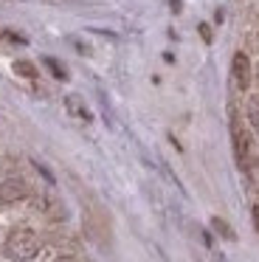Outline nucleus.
<instances>
[{
  "label": "nucleus",
  "instance_id": "20e7f679",
  "mask_svg": "<svg viewBox=\"0 0 259 262\" xmlns=\"http://www.w3.org/2000/svg\"><path fill=\"white\" fill-rule=\"evenodd\" d=\"M231 79L240 91H248L251 85V65H248L245 54H234V62H231Z\"/></svg>",
  "mask_w": 259,
  "mask_h": 262
},
{
  "label": "nucleus",
  "instance_id": "6e6552de",
  "mask_svg": "<svg viewBox=\"0 0 259 262\" xmlns=\"http://www.w3.org/2000/svg\"><path fill=\"white\" fill-rule=\"evenodd\" d=\"M14 71L20 76H28V79H34V76H37V68H34L31 62H23V59H20V62H14Z\"/></svg>",
  "mask_w": 259,
  "mask_h": 262
},
{
  "label": "nucleus",
  "instance_id": "0eeeda50",
  "mask_svg": "<svg viewBox=\"0 0 259 262\" xmlns=\"http://www.w3.org/2000/svg\"><path fill=\"white\" fill-rule=\"evenodd\" d=\"M211 228H217V231H220V237L234 239V231H231V226L223 220V217H211Z\"/></svg>",
  "mask_w": 259,
  "mask_h": 262
},
{
  "label": "nucleus",
  "instance_id": "f257e3e1",
  "mask_svg": "<svg viewBox=\"0 0 259 262\" xmlns=\"http://www.w3.org/2000/svg\"><path fill=\"white\" fill-rule=\"evenodd\" d=\"M39 248H42V239H39L31 228H17V231H11L9 239H6V245H3L6 256L14 259V262L34 259V256L39 254Z\"/></svg>",
  "mask_w": 259,
  "mask_h": 262
},
{
  "label": "nucleus",
  "instance_id": "f8f14e48",
  "mask_svg": "<svg viewBox=\"0 0 259 262\" xmlns=\"http://www.w3.org/2000/svg\"><path fill=\"white\" fill-rule=\"evenodd\" d=\"M200 34H203V40H211V31H208V26H200Z\"/></svg>",
  "mask_w": 259,
  "mask_h": 262
},
{
  "label": "nucleus",
  "instance_id": "423d86ee",
  "mask_svg": "<svg viewBox=\"0 0 259 262\" xmlns=\"http://www.w3.org/2000/svg\"><path fill=\"white\" fill-rule=\"evenodd\" d=\"M65 104L71 107V113L82 116V119H90V113L84 110V104H82V99H79V96H68V99H65Z\"/></svg>",
  "mask_w": 259,
  "mask_h": 262
},
{
  "label": "nucleus",
  "instance_id": "39448f33",
  "mask_svg": "<svg viewBox=\"0 0 259 262\" xmlns=\"http://www.w3.org/2000/svg\"><path fill=\"white\" fill-rule=\"evenodd\" d=\"M242 172H245V178H248V186H251L253 192H259V158L256 155L248 158V164L242 166Z\"/></svg>",
  "mask_w": 259,
  "mask_h": 262
},
{
  "label": "nucleus",
  "instance_id": "ddd939ff",
  "mask_svg": "<svg viewBox=\"0 0 259 262\" xmlns=\"http://www.w3.org/2000/svg\"><path fill=\"white\" fill-rule=\"evenodd\" d=\"M54 262H76L73 256H59V259H54Z\"/></svg>",
  "mask_w": 259,
  "mask_h": 262
},
{
  "label": "nucleus",
  "instance_id": "9d476101",
  "mask_svg": "<svg viewBox=\"0 0 259 262\" xmlns=\"http://www.w3.org/2000/svg\"><path fill=\"white\" fill-rule=\"evenodd\" d=\"M251 124H253V130H256V136H259V110H251Z\"/></svg>",
  "mask_w": 259,
  "mask_h": 262
},
{
  "label": "nucleus",
  "instance_id": "f03ea898",
  "mask_svg": "<svg viewBox=\"0 0 259 262\" xmlns=\"http://www.w3.org/2000/svg\"><path fill=\"white\" fill-rule=\"evenodd\" d=\"M231 138H234V155H236V164L245 166L248 158H251V138H248V133L242 130L240 121H231Z\"/></svg>",
  "mask_w": 259,
  "mask_h": 262
},
{
  "label": "nucleus",
  "instance_id": "9b49d317",
  "mask_svg": "<svg viewBox=\"0 0 259 262\" xmlns=\"http://www.w3.org/2000/svg\"><path fill=\"white\" fill-rule=\"evenodd\" d=\"M251 214H253V228L259 231V206H253V211H251Z\"/></svg>",
  "mask_w": 259,
  "mask_h": 262
},
{
  "label": "nucleus",
  "instance_id": "1a4fd4ad",
  "mask_svg": "<svg viewBox=\"0 0 259 262\" xmlns=\"http://www.w3.org/2000/svg\"><path fill=\"white\" fill-rule=\"evenodd\" d=\"M45 65L51 68V74H54L56 79H65V71L59 68V62H56V59H45Z\"/></svg>",
  "mask_w": 259,
  "mask_h": 262
},
{
  "label": "nucleus",
  "instance_id": "7ed1b4c3",
  "mask_svg": "<svg viewBox=\"0 0 259 262\" xmlns=\"http://www.w3.org/2000/svg\"><path fill=\"white\" fill-rule=\"evenodd\" d=\"M28 198V183L23 178H6L0 183V200L3 203H14V200H23Z\"/></svg>",
  "mask_w": 259,
  "mask_h": 262
}]
</instances>
